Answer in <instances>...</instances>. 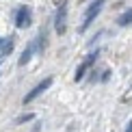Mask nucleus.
<instances>
[{
    "label": "nucleus",
    "instance_id": "obj_9",
    "mask_svg": "<svg viewBox=\"0 0 132 132\" xmlns=\"http://www.w3.org/2000/svg\"><path fill=\"white\" fill-rule=\"evenodd\" d=\"M30 119H35V113H26V115H22V117H18V123H26V121H30Z\"/></svg>",
    "mask_w": 132,
    "mask_h": 132
},
{
    "label": "nucleus",
    "instance_id": "obj_8",
    "mask_svg": "<svg viewBox=\"0 0 132 132\" xmlns=\"http://www.w3.org/2000/svg\"><path fill=\"white\" fill-rule=\"evenodd\" d=\"M0 46H2V48H0V50H2V56H7V54H11V48H13V41H2V43H0Z\"/></svg>",
    "mask_w": 132,
    "mask_h": 132
},
{
    "label": "nucleus",
    "instance_id": "obj_11",
    "mask_svg": "<svg viewBox=\"0 0 132 132\" xmlns=\"http://www.w3.org/2000/svg\"><path fill=\"white\" fill-rule=\"evenodd\" d=\"M126 132H132V121H128V126H126Z\"/></svg>",
    "mask_w": 132,
    "mask_h": 132
},
{
    "label": "nucleus",
    "instance_id": "obj_5",
    "mask_svg": "<svg viewBox=\"0 0 132 132\" xmlns=\"http://www.w3.org/2000/svg\"><path fill=\"white\" fill-rule=\"evenodd\" d=\"M30 22H32L30 9H28V7H20L18 13H15V26H18V28H28Z\"/></svg>",
    "mask_w": 132,
    "mask_h": 132
},
{
    "label": "nucleus",
    "instance_id": "obj_3",
    "mask_svg": "<svg viewBox=\"0 0 132 132\" xmlns=\"http://www.w3.org/2000/svg\"><path fill=\"white\" fill-rule=\"evenodd\" d=\"M50 85H52V76H48V78H43L39 85L35 87V89H30L28 93H26L22 102H24V104H28V102H32V100H37V97H39L43 91H48V89H50Z\"/></svg>",
    "mask_w": 132,
    "mask_h": 132
},
{
    "label": "nucleus",
    "instance_id": "obj_6",
    "mask_svg": "<svg viewBox=\"0 0 132 132\" xmlns=\"http://www.w3.org/2000/svg\"><path fill=\"white\" fill-rule=\"evenodd\" d=\"M35 50H37V41H30L28 46H26V50L22 52L20 61H18V63H20V67H24V65H26V63H28L30 59H32V54H35Z\"/></svg>",
    "mask_w": 132,
    "mask_h": 132
},
{
    "label": "nucleus",
    "instance_id": "obj_10",
    "mask_svg": "<svg viewBox=\"0 0 132 132\" xmlns=\"http://www.w3.org/2000/svg\"><path fill=\"white\" fill-rule=\"evenodd\" d=\"M108 78H111V71H104V74H102V80H104V82H106Z\"/></svg>",
    "mask_w": 132,
    "mask_h": 132
},
{
    "label": "nucleus",
    "instance_id": "obj_4",
    "mask_svg": "<svg viewBox=\"0 0 132 132\" xmlns=\"http://www.w3.org/2000/svg\"><path fill=\"white\" fill-rule=\"evenodd\" d=\"M97 54H100V52H97V50H95V52H91L89 56H87L85 61H82V63L78 65V69H76V74H74V80H76V82H80L82 78H85V74H87V69H89L91 65L95 63V59H97Z\"/></svg>",
    "mask_w": 132,
    "mask_h": 132
},
{
    "label": "nucleus",
    "instance_id": "obj_2",
    "mask_svg": "<svg viewBox=\"0 0 132 132\" xmlns=\"http://www.w3.org/2000/svg\"><path fill=\"white\" fill-rule=\"evenodd\" d=\"M54 30L59 35H63L67 30V0H63L56 9V15H54Z\"/></svg>",
    "mask_w": 132,
    "mask_h": 132
},
{
    "label": "nucleus",
    "instance_id": "obj_7",
    "mask_svg": "<svg viewBox=\"0 0 132 132\" xmlns=\"http://www.w3.org/2000/svg\"><path fill=\"white\" fill-rule=\"evenodd\" d=\"M130 22H132V11H123L121 18L117 20V24H119V26H128Z\"/></svg>",
    "mask_w": 132,
    "mask_h": 132
},
{
    "label": "nucleus",
    "instance_id": "obj_12",
    "mask_svg": "<svg viewBox=\"0 0 132 132\" xmlns=\"http://www.w3.org/2000/svg\"><path fill=\"white\" fill-rule=\"evenodd\" d=\"M0 43H2V39H0Z\"/></svg>",
    "mask_w": 132,
    "mask_h": 132
},
{
    "label": "nucleus",
    "instance_id": "obj_1",
    "mask_svg": "<svg viewBox=\"0 0 132 132\" xmlns=\"http://www.w3.org/2000/svg\"><path fill=\"white\" fill-rule=\"evenodd\" d=\"M106 4V0H93V2L89 4V9L85 11V18H82V24H80V28H78V32H85L89 26L93 24V20L100 15V11H102V7Z\"/></svg>",
    "mask_w": 132,
    "mask_h": 132
}]
</instances>
